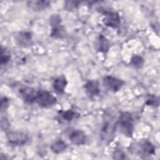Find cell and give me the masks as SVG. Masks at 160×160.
<instances>
[{
  "instance_id": "6da1fadb",
  "label": "cell",
  "mask_w": 160,
  "mask_h": 160,
  "mask_svg": "<svg viewBox=\"0 0 160 160\" xmlns=\"http://www.w3.org/2000/svg\"><path fill=\"white\" fill-rule=\"evenodd\" d=\"M118 119L111 111H106L103 117V122L100 132L101 138L105 142H109L113 138Z\"/></svg>"
},
{
  "instance_id": "7a4b0ae2",
  "label": "cell",
  "mask_w": 160,
  "mask_h": 160,
  "mask_svg": "<svg viewBox=\"0 0 160 160\" xmlns=\"http://www.w3.org/2000/svg\"><path fill=\"white\" fill-rule=\"evenodd\" d=\"M121 132L124 135L131 137L133 132V118L132 114L129 112H122L118 119V123Z\"/></svg>"
},
{
  "instance_id": "3957f363",
  "label": "cell",
  "mask_w": 160,
  "mask_h": 160,
  "mask_svg": "<svg viewBox=\"0 0 160 160\" xmlns=\"http://www.w3.org/2000/svg\"><path fill=\"white\" fill-rule=\"evenodd\" d=\"M36 102L41 107L48 108L56 103V98L46 90H39L37 93Z\"/></svg>"
},
{
  "instance_id": "277c9868",
  "label": "cell",
  "mask_w": 160,
  "mask_h": 160,
  "mask_svg": "<svg viewBox=\"0 0 160 160\" xmlns=\"http://www.w3.org/2000/svg\"><path fill=\"white\" fill-rule=\"evenodd\" d=\"M104 86L108 90L112 92H117L121 89L124 82L116 77L111 76H106L102 80Z\"/></svg>"
},
{
  "instance_id": "5b68a950",
  "label": "cell",
  "mask_w": 160,
  "mask_h": 160,
  "mask_svg": "<svg viewBox=\"0 0 160 160\" xmlns=\"http://www.w3.org/2000/svg\"><path fill=\"white\" fill-rule=\"evenodd\" d=\"M7 139L11 144L22 146L28 141V136L26 133L22 132H9L7 134Z\"/></svg>"
},
{
  "instance_id": "8992f818",
  "label": "cell",
  "mask_w": 160,
  "mask_h": 160,
  "mask_svg": "<svg viewBox=\"0 0 160 160\" xmlns=\"http://www.w3.org/2000/svg\"><path fill=\"white\" fill-rule=\"evenodd\" d=\"M102 21L105 26L115 29L120 24V17L116 12L105 11Z\"/></svg>"
},
{
  "instance_id": "52a82bcc",
  "label": "cell",
  "mask_w": 160,
  "mask_h": 160,
  "mask_svg": "<svg viewBox=\"0 0 160 160\" xmlns=\"http://www.w3.org/2000/svg\"><path fill=\"white\" fill-rule=\"evenodd\" d=\"M15 41L18 45L21 47H29L32 45V36L29 32H19L14 36Z\"/></svg>"
},
{
  "instance_id": "ba28073f",
  "label": "cell",
  "mask_w": 160,
  "mask_h": 160,
  "mask_svg": "<svg viewBox=\"0 0 160 160\" xmlns=\"http://www.w3.org/2000/svg\"><path fill=\"white\" fill-rule=\"evenodd\" d=\"M19 93L25 102L28 103H32L36 101L38 91L34 88L25 87L19 90Z\"/></svg>"
},
{
  "instance_id": "9c48e42d",
  "label": "cell",
  "mask_w": 160,
  "mask_h": 160,
  "mask_svg": "<svg viewBox=\"0 0 160 160\" xmlns=\"http://www.w3.org/2000/svg\"><path fill=\"white\" fill-rule=\"evenodd\" d=\"M69 139L74 144L82 145L85 143L86 137L83 131L79 129H76L69 134Z\"/></svg>"
},
{
  "instance_id": "30bf717a",
  "label": "cell",
  "mask_w": 160,
  "mask_h": 160,
  "mask_svg": "<svg viewBox=\"0 0 160 160\" xmlns=\"http://www.w3.org/2000/svg\"><path fill=\"white\" fill-rule=\"evenodd\" d=\"M138 152L143 156H151L154 154L155 148L151 142L146 140L140 143Z\"/></svg>"
},
{
  "instance_id": "8fae6325",
  "label": "cell",
  "mask_w": 160,
  "mask_h": 160,
  "mask_svg": "<svg viewBox=\"0 0 160 160\" xmlns=\"http://www.w3.org/2000/svg\"><path fill=\"white\" fill-rule=\"evenodd\" d=\"M85 89L89 96H98L100 92L99 82L96 80H90L88 81L85 84Z\"/></svg>"
},
{
  "instance_id": "7c38bea8",
  "label": "cell",
  "mask_w": 160,
  "mask_h": 160,
  "mask_svg": "<svg viewBox=\"0 0 160 160\" xmlns=\"http://www.w3.org/2000/svg\"><path fill=\"white\" fill-rule=\"evenodd\" d=\"M51 2L48 1H28L27 4L28 6L32 9L33 11H42L46 9H47Z\"/></svg>"
},
{
  "instance_id": "4fadbf2b",
  "label": "cell",
  "mask_w": 160,
  "mask_h": 160,
  "mask_svg": "<svg viewBox=\"0 0 160 160\" xmlns=\"http://www.w3.org/2000/svg\"><path fill=\"white\" fill-rule=\"evenodd\" d=\"M67 83L65 77L59 76L54 79L53 82V88L57 92L62 93L64 92Z\"/></svg>"
},
{
  "instance_id": "5bb4252c",
  "label": "cell",
  "mask_w": 160,
  "mask_h": 160,
  "mask_svg": "<svg viewBox=\"0 0 160 160\" xmlns=\"http://www.w3.org/2000/svg\"><path fill=\"white\" fill-rule=\"evenodd\" d=\"M51 35L54 38H62L66 36L65 29L61 24L52 26Z\"/></svg>"
},
{
  "instance_id": "9a60e30c",
  "label": "cell",
  "mask_w": 160,
  "mask_h": 160,
  "mask_svg": "<svg viewBox=\"0 0 160 160\" xmlns=\"http://www.w3.org/2000/svg\"><path fill=\"white\" fill-rule=\"evenodd\" d=\"M67 148L66 144L62 140H58L55 141L51 146L52 151L56 154H59L63 152Z\"/></svg>"
},
{
  "instance_id": "2e32d148",
  "label": "cell",
  "mask_w": 160,
  "mask_h": 160,
  "mask_svg": "<svg viewBox=\"0 0 160 160\" xmlns=\"http://www.w3.org/2000/svg\"><path fill=\"white\" fill-rule=\"evenodd\" d=\"M109 48V42L108 40L102 35L99 36L98 40V49L99 51L105 52H106Z\"/></svg>"
},
{
  "instance_id": "e0dca14e",
  "label": "cell",
  "mask_w": 160,
  "mask_h": 160,
  "mask_svg": "<svg viewBox=\"0 0 160 160\" xmlns=\"http://www.w3.org/2000/svg\"><path fill=\"white\" fill-rule=\"evenodd\" d=\"M11 55L9 52L5 49L1 47V64L6 65L10 60Z\"/></svg>"
},
{
  "instance_id": "ac0fdd59",
  "label": "cell",
  "mask_w": 160,
  "mask_h": 160,
  "mask_svg": "<svg viewBox=\"0 0 160 160\" xmlns=\"http://www.w3.org/2000/svg\"><path fill=\"white\" fill-rule=\"evenodd\" d=\"M144 64L143 59L138 55H134L131 58V64L136 68H140Z\"/></svg>"
},
{
  "instance_id": "d6986e66",
  "label": "cell",
  "mask_w": 160,
  "mask_h": 160,
  "mask_svg": "<svg viewBox=\"0 0 160 160\" xmlns=\"http://www.w3.org/2000/svg\"><path fill=\"white\" fill-rule=\"evenodd\" d=\"M61 116L62 119L67 121H71L76 116V112L72 110H68L61 112Z\"/></svg>"
},
{
  "instance_id": "ffe728a7",
  "label": "cell",
  "mask_w": 160,
  "mask_h": 160,
  "mask_svg": "<svg viewBox=\"0 0 160 160\" xmlns=\"http://www.w3.org/2000/svg\"><path fill=\"white\" fill-rule=\"evenodd\" d=\"M80 2L78 1H66L65 3V8L68 10H72L76 8Z\"/></svg>"
},
{
  "instance_id": "44dd1931",
  "label": "cell",
  "mask_w": 160,
  "mask_h": 160,
  "mask_svg": "<svg viewBox=\"0 0 160 160\" xmlns=\"http://www.w3.org/2000/svg\"><path fill=\"white\" fill-rule=\"evenodd\" d=\"M113 158L116 159H126V155L121 150H116L113 153Z\"/></svg>"
},
{
  "instance_id": "7402d4cb",
  "label": "cell",
  "mask_w": 160,
  "mask_h": 160,
  "mask_svg": "<svg viewBox=\"0 0 160 160\" xmlns=\"http://www.w3.org/2000/svg\"><path fill=\"white\" fill-rule=\"evenodd\" d=\"M146 103V104L149 105V106H158L159 100H158V98L152 96L147 100Z\"/></svg>"
},
{
  "instance_id": "603a6c76",
  "label": "cell",
  "mask_w": 160,
  "mask_h": 160,
  "mask_svg": "<svg viewBox=\"0 0 160 160\" xmlns=\"http://www.w3.org/2000/svg\"><path fill=\"white\" fill-rule=\"evenodd\" d=\"M8 106V99L4 97L2 98H1V111H4L5 110Z\"/></svg>"
},
{
  "instance_id": "cb8c5ba5",
  "label": "cell",
  "mask_w": 160,
  "mask_h": 160,
  "mask_svg": "<svg viewBox=\"0 0 160 160\" xmlns=\"http://www.w3.org/2000/svg\"><path fill=\"white\" fill-rule=\"evenodd\" d=\"M9 122L8 121V119L5 118H3L1 119V128L2 129H7L9 128Z\"/></svg>"
}]
</instances>
